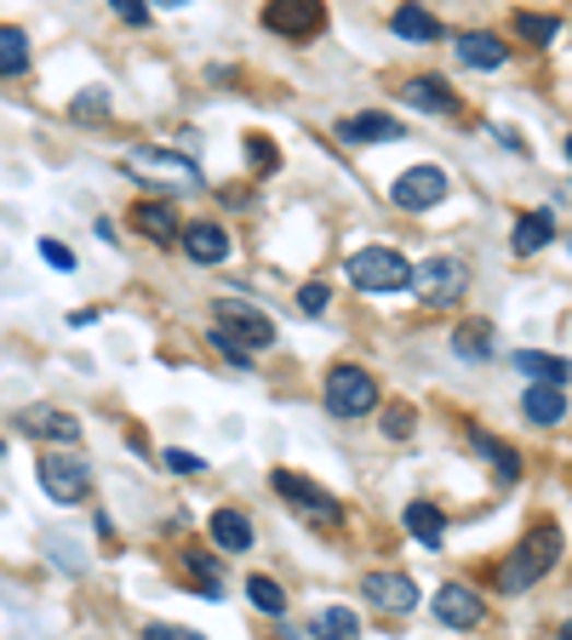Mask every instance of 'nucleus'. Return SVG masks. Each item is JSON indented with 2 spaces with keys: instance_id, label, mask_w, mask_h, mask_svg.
Wrapping results in <instances>:
<instances>
[{
  "instance_id": "nucleus-1",
  "label": "nucleus",
  "mask_w": 572,
  "mask_h": 640,
  "mask_svg": "<svg viewBox=\"0 0 572 640\" xmlns=\"http://www.w3.org/2000/svg\"><path fill=\"white\" fill-rule=\"evenodd\" d=\"M561 560V526L556 521H544V526H533L527 537L515 544V555L499 567V589L504 595H521V589H533L544 572H550Z\"/></svg>"
},
{
  "instance_id": "nucleus-2",
  "label": "nucleus",
  "mask_w": 572,
  "mask_h": 640,
  "mask_svg": "<svg viewBox=\"0 0 572 640\" xmlns=\"http://www.w3.org/2000/svg\"><path fill=\"white\" fill-rule=\"evenodd\" d=\"M343 275H350L361 292H401V287H412V264L401 258V252H389V246L355 252V258L343 264Z\"/></svg>"
},
{
  "instance_id": "nucleus-3",
  "label": "nucleus",
  "mask_w": 572,
  "mask_h": 640,
  "mask_svg": "<svg viewBox=\"0 0 572 640\" xmlns=\"http://www.w3.org/2000/svg\"><path fill=\"white\" fill-rule=\"evenodd\" d=\"M464 287H469V269L458 258H424L412 269V292H418L424 310H453V303L464 298Z\"/></svg>"
},
{
  "instance_id": "nucleus-4",
  "label": "nucleus",
  "mask_w": 572,
  "mask_h": 640,
  "mask_svg": "<svg viewBox=\"0 0 572 640\" xmlns=\"http://www.w3.org/2000/svg\"><path fill=\"white\" fill-rule=\"evenodd\" d=\"M372 406H378V383H372V372L366 366H332V377H327V412L332 418H366Z\"/></svg>"
},
{
  "instance_id": "nucleus-5",
  "label": "nucleus",
  "mask_w": 572,
  "mask_h": 640,
  "mask_svg": "<svg viewBox=\"0 0 572 640\" xmlns=\"http://www.w3.org/2000/svg\"><path fill=\"white\" fill-rule=\"evenodd\" d=\"M35 475H40V486H46V498L52 503H81L92 492V469L81 464V457H63V452H46Z\"/></svg>"
},
{
  "instance_id": "nucleus-6",
  "label": "nucleus",
  "mask_w": 572,
  "mask_h": 640,
  "mask_svg": "<svg viewBox=\"0 0 572 640\" xmlns=\"http://www.w3.org/2000/svg\"><path fill=\"white\" fill-rule=\"evenodd\" d=\"M389 200L401 212H430V207H441V200H446V172L441 166H412V172L395 177Z\"/></svg>"
},
{
  "instance_id": "nucleus-7",
  "label": "nucleus",
  "mask_w": 572,
  "mask_h": 640,
  "mask_svg": "<svg viewBox=\"0 0 572 640\" xmlns=\"http://www.w3.org/2000/svg\"><path fill=\"white\" fill-rule=\"evenodd\" d=\"M276 492L287 498V503H297V515H310V521H320V526H338L343 521V509L320 492V486H310L304 475H287V469H276Z\"/></svg>"
},
{
  "instance_id": "nucleus-8",
  "label": "nucleus",
  "mask_w": 572,
  "mask_h": 640,
  "mask_svg": "<svg viewBox=\"0 0 572 640\" xmlns=\"http://www.w3.org/2000/svg\"><path fill=\"white\" fill-rule=\"evenodd\" d=\"M320 23H327V7H315V0H276V7H264V30L276 35H320Z\"/></svg>"
},
{
  "instance_id": "nucleus-9",
  "label": "nucleus",
  "mask_w": 572,
  "mask_h": 640,
  "mask_svg": "<svg viewBox=\"0 0 572 640\" xmlns=\"http://www.w3.org/2000/svg\"><path fill=\"white\" fill-rule=\"evenodd\" d=\"M218 321L230 326V338H235L241 349H269V344H276V321L258 315V310H246V303H230V298H223V303H218Z\"/></svg>"
},
{
  "instance_id": "nucleus-10",
  "label": "nucleus",
  "mask_w": 572,
  "mask_h": 640,
  "mask_svg": "<svg viewBox=\"0 0 572 640\" xmlns=\"http://www.w3.org/2000/svg\"><path fill=\"white\" fill-rule=\"evenodd\" d=\"M361 595H366L372 606H384V612H412L418 601H424L407 572H366V578H361Z\"/></svg>"
},
{
  "instance_id": "nucleus-11",
  "label": "nucleus",
  "mask_w": 572,
  "mask_h": 640,
  "mask_svg": "<svg viewBox=\"0 0 572 640\" xmlns=\"http://www.w3.org/2000/svg\"><path fill=\"white\" fill-rule=\"evenodd\" d=\"M435 618L446 629H476L487 618V606L476 601V589H464V583H446L441 595H435Z\"/></svg>"
},
{
  "instance_id": "nucleus-12",
  "label": "nucleus",
  "mask_w": 572,
  "mask_h": 640,
  "mask_svg": "<svg viewBox=\"0 0 572 640\" xmlns=\"http://www.w3.org/2000/svg\"><path fill=\"white\" fill-rule=\"evenodd\" d=\"M338 138L343 143H401V120L395 115H378V109H366V115H350V120H338Z\"/></svg>"
},
{
  "instance_id": "nucleus-13",
  "label": "nucleus",
  "mask_w": 572,
  "mask_h": 640,
  "mask_svg": "<svg viewBox=\"0 0 572 640\" xmlns=\"http://www.w3.org/2000/svg\"><path fill=\"white\" fill-rule=\"evenodd\" d=\"M132 229H138V235H149L155 246L184 241V223H178V212H172L166 200H138V207H132Z\"/></svg>"
},
{
  "instance_id": "nucleus-14",
  "label": "nucleus",
  "mask_w": 572,
  "mask_h": 640,
  "mask_svg": "<svg viewBox=\"0 0 572 640\" xmlns=\"http://www.w3.org/2000/svg\"><path fill=\"white\" fill-rule=\"evenodd\" d=\"M132 172H166L172 184H189V189H201V166L184 161V155H172V149H138V155L127 161Z\"/></svg>"
},
{
  "instance_id": "nucleus-15",
  "label": "nucleus",
  "mask_w": 572,
  "mask_h": 640,
  "mask_svg": "<svg viewBox=\"0 0 572 640\" xmlns=\"http://www.w3.org/2000/svg\"><path fill=\"white\" fill-rule=\"evenodd\" d=\"M504 58H510V53H504L499 35H487V30H464V35H458V63L492 74V69H504Z\"/></svg>"
},
{
  "instance_id": "nucleus-16",
  "label": "nucleus",
  "mask_w": 572,
  "mask_h": 640,
  "mask_svg": "<svg viewBox=\"0 0 572 640\" xmlns=\"http://www.w3.org/2000/svg\"><path fill=\"white\" fill-rule=\"evenodd\" d=\"M184 252L195 264H223V258H230V235H223L218 223H189L184 229Z\"/></svg>"
},
{
  "instance_id": "nucleus-17",
  "label": "nucleus",
  "mask_w": 572,
  "mask_h": 640,
  "mask_svg": "<svg viewBox=\"0 0 572 640\" xmlns=\"http://www.w3.org/2000/svg\"><path fill=\"white\" fill-rule=\"evenodd\" d=\"M407 104L424 109V115H453L458 97H453V86H446V81H435V74H418V81H407Z\"/></svg>"
},
{
  "instance_id": "nucleus-18",
  "label": "nucleus",
  "mask_w": 572,
  "mask_h": 640,
  "mask_svg": "<svg viewBox=\"0 0 572 640\" xmlns=\"http://www.w3.org/2000/svg\"><path fill=\"white\" fill-rule=\"evenodd\" d=\"M510 366L538 377V383H556V389H567V377H572V361H561V354H533V349H515Z\"/></svg>"
},
{
  "instance_id": "nucleus-19",
  "label": "nucleus",
  "mask_w": 572,
  "mask_h": 640,
  "mask_svg": "<svg viewBox=\"0 0 572 640\" xmlns=\"http://www.w3.org/2000/svg\"><path fill=\"white\" fill-rule=\"evenodd\" d=\"M550 241H556V218L544 212V207L515 218V252H521V258H533V252H544Z\"/></svg>"
},
{
  "instance_id": "nucleus-20",
  "label": "nucleus",
  "mask_w": 572,
  "mask_h": 640,
  "mask_svg": "<svg viewBox=\"0 0 572 640\" xmlns=\"http://www.w3.org/2000/svg\"><path fill=\"white\" fill-rule=\"evenodd\" d=\"M212 544L230 549V555H246L253 549V521H246L241 509H218L212 515Z\"/></svg>"
},
{
  "instance_id": "nucleus-21",
  "label": "nucleus",
  "mask_w": 572,
  "mask_h": 640,
  "mask_svg": "<svg viewBox=\"0 0 572 640\" xmlns=\"http://www.w3.org/2000/svg\"><path fill=\"white\" fill-rule=\"evenodd\" d=\"M521 412H527L533 423H561L567 418V389H556V383H533L527 400H521Z\"/></svg>"
},
{
  "instance_id": "nucleus-22",
  "label": "nucleus",
  "mask_w": 572,
  "mask_h": 640,
  "mask_svg": "<svg viewBox=\"0 0 572 640\" xmlns=\"http://www.w3.org/2000/svg\"><path fill=\"white\" fill-rule=\"evenodd\" d=\"M315 640H361V618L350 606H320L315 612V624H310Z\"/></svg>"
},
{
  "instance_id": "nucleus-23",
  "label": "nucleus",
  "mask_w": 572,
  "mask_h": 640,
  "mask_svg": "<svg viewBox=\"0 0 572 640\" xmlns=\"http://www.w3.org/2000/svg\"><path fill=\"white\" fill-rule=\"evenodd\" d=\"M407 532L418 537V544L424 549H441V537H446V521H441V509L435 503H407Z\"/></svg>"
},
{
  "instance_id": "nucleus-24",
  "label": "nucleus",
  "mask_w": 572,
  "mask_h": 640,
  "mask_svg": "<svg viewBox=\"0 0 572 640\" xmlns=\"http://www.w3.org/2000/svg\"><path fill=\"white\" fill-rule=\"evenodd\" d=\"M469 441H476V452H481V457H487V464L499 469L504 480H515V475H521V457H515V446H504L499 434H487V429L476 423V429H469Z\"/></svg>"
},
{
  "instance_id": "nucleus-25",
  "label": "nucleus",
  "mask_w": 572,
  "mask_h": 640,
  "mask_svg": "<svg viewBox=\"0 0 572 640\" xmlns=\"http://www.w3.org/2000/svg\"><path fill=\"white\" fill-rule=\"evenodd\" d=\"M23 429H30V434H52V441H81V418L46 412V406H35V412L23 418Z\"/></svg>"
},
{
  "instance_id": "nucleus-26",
  "label": "nucleus",
  "mask_w": 572,
  "mask_h": 640,
  "mask_svg": "<svg viewBox=\"0 0 572 640\" xmlns=\"http://www.w3.org/2000/svg\"><path fill=\"white\" fill-rule=\"evenodd\" d=\"M389 30L401 35V40H441V23L424 7H401V12L389 18Z\"/></svg>"
},
{
  "instance_id": "nucleus-27",
  "label": "nucleus",
  "mask_w": 572,
  "mask_h": 640,
  "mask_svg": "<svg viewBox=\"0 0 572 640\" xmlns=\"http://www.w3.org/2000/svg\"><path fill=\"white\" fill-rule=\"evenodd\" d=\"M23 69H30V35L7 23L0 30V74H23Z\"/></svg>"
},
{
  "instance_id": "nucleus-28",
  "label": "nucleus",
  "mask_w": 572,
  "mask_h": 640,
  "mask_svg": "<svg viewBox=\"0 0 572 640\" xmlns=\"http://www.w3.org/2000/svg\"><path fill=\"white\" fill-rule=\"evenodd\" d=\"M515 35L527 40V46H550V40L561 35V23L544 18V12H515Z\"/></svg>"
},
{
  "instance_id": "nucleus-29",
  "label": "nucleus",
  "mask_w": 572,
  "mask_h": 640,
  "mask_svg": "<svg viewBox=\"0 0 572 640\" xmlns=\"http://www.w3.org/2000/svg\"><path fill=\"white\" fill-rule=\"evenodd\" d=\"M246 595H253V606H258V612H276V618L287 612V589H281L276 578H264V572H258V578H246Z\"/></svg>"
},
{
  "instance_id": "nucleus-30",
  "label": "nucleus",
  "mask_w": 572,
  "mask_h": 640,
  "mask_svg": "<svg viewBox=\"0 0 572 640\" xmlns=\"http://www.w3.org/2000/svg\"><path fill=\"white\" fill-rule=\"evenodd\" d=\"M207 344H212V349L223 354V361L235 366V372H253V354H246V349H241V344L230 338V331H223V326H212V331H207Z\"/></svg>"
},
{
  "instance_id": "nucleus-31",
  "label": "nucleus",
  "mask_w": 572,
  "mask_h": 640,
  "mask_svg": "<svg viewBox=\"0 0 572 640\" xmlns=\"http://www.w3.org/2000/svg\"><path fill=\"white\" fill-rule=\"evenodd\" d=\"M184 567L195 572L201 595H207V601H218V567H212V555H184Z\"/></svg>"
},
{
  "instance_id": "nucleus-32",
  "label": "nucleus",
  "mask_w": 572,
  "mask_h": 640,
  "mask_svg": "<svg viewBox=\"0 0 572 640\" xmlns=\"http://www.w3.org/2000/svg\"><path fill=\"white\" fill-rule=\"evenodd\" d=\"M161 464H166L172 475H201V469H207L201 457H195V452H184V446H166V452H161Z\"/></svg>"
},
{
  "instance_id": "nucleus-33",
  "label": "nucleus",
  "mask_w": 572,
  "mask_h": 640,
  "mask_svg": "<svg viewBox=\"0 0 572 640\" xmlns=\"http://www.w3.org/2000/svg\"><path fill=\"white\" fill-rule=\"evenodd\" d=\"M384 434H389V441H407V434H412V406H389V412H384Z\"/></svg>"
},
{
  "instance_id": "nucleus-34",
  "label": "nucleus",
  "mask_w": 572,
  "mask_h": 640,
  "mask_svg": "<svg viewBox=\"0 0 572 640\" xmlns=\"http://www.w3.org/2000/svg\"><path fill=\"white\" fill-rule=\"evenodd\" d=\"M453 344H458L464 354H487V349H492V331H487V321H476V326H469L464 338H453Z\"/></svg>"
},
{
  "instance_id": "nucleus-35",
  "label": "nucleus",
  "mask_w": 572,
  "mask_h": 640,
  "mask_svg": "<svg viewBox=\"0 0 572 640\" xmlns=\"http://www.w3.org/2000/svg\"><path fill=\"white\" fill-rule=\"evenodd\" d=\"M46 549L58 555V567H63V572H81V555H74V544H69L63 532H52V537H46Z\"/></svg>"
},
{
  "instance_id": "nucleus-36",
  "label": "nucleus",
  "mask_w": 572,
  "mask_h": 640,
  "mask_svg": "<svg viewBox=\"0 0 572 640\" xmlns=\"http://www.w3.org/2000/svg\"><path fill=\"white\" fill-rule=\"evenodd\" d=\"M143 640H207L201 629H178V624H143Z\"/></svg>"
},
{
  "instance_id": "nucleus-37",
  "label": "nucleus",
  "mask_w": 572,
  "mask_h": 640,
  "mask_svg": "<svg viewBox=\"0 0 572 640\" xmlns=\"http://www.w3.org/2000/svg\"><path fill=\"white\" fill-rule=\"evenodd\" d=\"M246 155H253V166H258V172H269V166L281 161V155H276V143H269V138H258V132L246 138Z\"/></svg>"
},
{
  "instance_id": "nucleus-38",
  "label": "nucleus",
  "mask_w": 572,
  "mask_h": 640,
  "mask_svg": "<svg viewBox=\"0 0 572 640\" xmlns=\"http://www.w3.org/2000/svg\"><path fill=\"white\" fill-rule=\"evenodd\" d=\"M69 115H74V120H104V115H109V104H104V92H86Z\"/></svg>"
},
{
  "instance_id": "nucleus-39",
  "label": "nucleus",
  "mask_w": 572,
  "mask_h": 640,
  "mask_svg": "<svg viewBox=\"0 0 572 640\" xmlns=\"http://www.w3.org/2000/svg\"><path fill=\"white\" fill-rule=\"evenodd\" d=\"M327 303H332V292H327V287H304V292H297V310H304V315H320Z\"/></svg>"
},
{
  "instance_id": "nucleus-40",
  "label": "nucleus",
  "mask_w": 572,
  "mask_h": 640,
  "mask_svg": "<svg viewBox=\"0 0 572 640\" xmlns=\"http://www.w3.org/2000/svg\"><path fill=\"white\" fill-rule=\"evenodd\" d=\"M40 258L52 264V269H74V252H69L63 241H40Z\"/></svg>"
},
{
  "instance_id": "nucleus-41",
  "label": "nucleus",
  "mask_w": 572,
  "mask_h": 640,
  "mask_svg": "<svg viewBox=\"0 0 572 640\" xmlns=\"http://www.w3.org/2000/svg\"><path fill=\"white\" fill-rule=\"evenodd\" d=\"M109 7H115L120 23H149V7H143V0H109Z\"/></svg>"
},
{
  "instance_id": "nucleus-42",
  "label": "nucleus",
  "mask_w": 572,
  "mask_h": 640,
  "mask_svg": "<svg viewBox=\"0 0 572 640\" xmlns=\"http://www.w3.org/2000/svg\"><path fill=\"white\" fill-rule=\"evenodd\" d=\"M567 161H572V138H567Z\"/></svg>"
},
{
  "instance_id": "nucleus-43",
  "label": "nucleus",
  "mask_w": 572,
  "mask_h": 640,
  "mask_svg": "<svg viewBox=\"0 0 572 640\" xmlns=\"http://www.w3.org/2000/svg\"><path fill=\"white\" fill-rule=\"evenodd\" d=\"M561 635H567V640H572V624H567V629H561Z\"/></svg>"
},
{
  "instance_id": "nucleus-44",
  "label": "nucleus",
  "mask_w": 572,
  "mask_h": 640,
  "mask_svg": "<svg viewBox=\"0 0 572 640\" xmlns=\"http://www.w3.org/2000/svg\"><path fill=\"white\" fill-rule=\"evenodd\" d=\"M0 457H7V441H0Z\"/></svg>"
}]
</instances>
